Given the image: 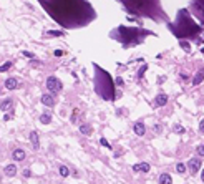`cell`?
I'll use <instances>...</instances> for the list:
<instances>
[{"mask_svg":"<svg viewBox=\"0 0 204 184\" xmlns=\"http://www.w3.org/2000/svg\"><path fill=\"white\" fill-rule=\"evenodd\" d=\"M100 143H101L103 146H106V148H111V146H110V143H108V141L105 139V138H101V139H100Z\"/></svg>","mask_w":204,"mask_h":184,"instance_id":"ffe728a7","label":"cell"},{"mask_svg":"<svg viewBox=\"0 0 204 184\" xmlns=\"http://www.w3.org/2000/svg\"><path fill=\"white\" fill-rule=\"evenodd\" d=\"M80 133L86 134V136L91 134V126H90V124H81V126H80Z\"/></svg>","mask_w":204,"mask_h":184,"instance_id":"5bb4252c","label":"cell"},{"mask_svg":"<svg viewBox=\"0 0 204 184\" xmlns=\"http://www.w3.org/2000/svg\"><path fill=\"white\" fill-rule=\"evenodd\" d=\"M149 168L151 166L148 162H140V164H135V166H133V171H135V173H148Z\"/></svg>","mask_w":204,"mask_h":184,"instance_id":"7a4b0ae2","label":"cell"},{"mask_svg":"<svg viewBox=\"0 0 204 184\" xmlns=\"http://www.w3.org/2000/svg\"><path fill=\"white\" fill-rule=\"evenodd\" d=\"M23 55H25V57H28V58H33V55H32V53H28V51H25Z\"/></svg>","mask_w":204,"mask_h":184,"instance_id":"83f0119b","label":"cell"},{"mask_svg":"<svg viewBox=\"0 0 204 184\" xmlns=\"http://www.w3.org/2000/svg\"><path fill=\"white\" fill-rule=\"evenodd\" d=\"M197 154L204 156V146H197Z\"/></svg>","mask_w":204,"mask_h":184,"instance_id":"7402d4cb","label":"cell"},{"mask_svg":"<svg viewBox=\"0 0 204 184\" xmlns=\"http://www.w3.org/2000/svg\"><path fill=\"white\" fill-rule=\"evenodd\" d=\"M204 80V70H201V72H197V75L194 76V80H193V85H199L201 81Z\"/></svg>","mask_w":204,"mask_h":184,"instance_id":"4fadbf2b","label":"cell"},{"mask_svg":"<svg viewBox=\"0 0 204 184\" xmlns=\"http://www.w3.org/2000/svg\"><path fill=\"white\" fill-rule=\"evenodd\" d=\"M199 131L204 133V119H201V123H199Z\"/></svg>","mask_w":204,"mask_h":184,"instance_id":"d4e9b609","label":"cell"},{"mask_svg":"<svg viewBox=\"0 0 204 184\" xmlns=\"http://www.w3.org/2000/svg\"><path fill=\"white\" fill-rule=\"evenodd\" d=\"M181 47H183L186 51H189V43H188V42H181Z\"/></svg>","mask_w":204,"mask_h":184,"instance_id":"44dd1931","label":"cell"},{"mask_svg":"<svg viewBox=\"0 0 204 184\" xmlns=\"http://www.w3.org/2000/svg\"><path fill=\"white\" fill-rule=\"evenodd\" d=\"M40 121H42V123H43V124H48V123H50V121H52V116H50V115H48V113H43V115H42V116H40Z\"/></svg>","mask_w":204,"mask_h":184,"instance_id":"9a60e30c","label":"cell"},{"mask_svg":"<svg viewBox=\"0 0 204 184\" xmlns=\"http://www.w3.org/2000/svg\"><path fill=\"white\" fill-rule=\"evenodd\" d=\"M174 131H176L178 134H183V133H184V128L181 126V124H176V126H174Z\"/></svg>","mask_w":204,"mask_h":184,"instance_id":"d6986e66","label":"cell"},{"mask_svg":"<svg viewBox=\"0 0 204 184\" xmlns=\"http://www.w3.org/2000/svg\"><path fill=\"white\" fill-rule=\"evenodd\" d=\"M23 176L30 177V176H32V171H30V169H23Z\"/></svg>","mask_w":204,"mask_h":184,"instance_id":"603a6c76","label":"cell"},{"mask_svg":"<svg viewBox=\"0 0 204 184\" xmlns=\"http://www.w3.org/2000/svg\"><path fill=\"white\" fill-rule=\"evenodd\" d=\"M176 171H178L179 174L186 173V164H183V162H178V164H176Z\"/></svg>","mask_w":204,"mask_h":184,"instance_id":"2e32d148","label":"cell"},{"mask_svg":"<svg viewBox=\"0 0 204 184\" xmlns=\"http://www.w3.org/2000/svg\"><path fill=\"white\" fill-rule=\"evenodd\" d=\"M47 88H48V91H52V93H57V91H60V90H61L60 80L55 78V76H50V78L47 80Z\"/></svg>","mask_w":204,"mask_h":184,"instance_id":"6da1fadb","label":"cell"},{"mask_svg":"<svg viewBox=\"0 0 204 184\" xmlns=\"http://www.w3.org/2000/svg\"><path fill=\"white\" fill-rule=\"evenodd\" d=\"M12 116H13V113H7V115H5V121H10V119H12Z\"/></svg>","mask_w":204,"mask_h":184,"instance_id":"cb8c5ba5","label":"cell"},{"mask_svg":"<svg viewBox=\"0 0 204 184\" xmlns=\"http://www.w3.org/2000/svg\"><path fill=\"white\" fill-rule=\"evenodd\" d=\"M201 179H203V183H204V169H203V173H201Z\"/></svg>","mask_w":204,"mask_h":184,"instance_id":"f1b7e54d","label":"cell"},{"mask_svg":"<svg viewBox=\"0 0 204 184\" xmlns=\"http://www.w3.org/2000/svg\"><path fill=\"white\" fill-rule=\"evenodd\" d=\"M13 159L15 161H23V159H25V151H23V149H15L13 151Z\"/></svg>","mask_w":204,"mask_h":184,"instance_id":"8fae6325","label":"cell"},{"mask_svg":"<svg viewBox=\"0 0 204 184\" xmlns=\"http://www.w3.org/2000/svg\"><path fill=\"white\" fill-rule=\"evenodd\" d=\"M10 66H12V61H5L4 65L0 66V73H4V72H7V70H10Z\"/></svg>","mask_w":204,"mask_h":184,"instance_id":"ac0fdd59","label":"cell"},{"mask_svg":"<svg viewBox=\"0 0 204 184\" xmlns=\"http://www.w3.org/2000/svg\"><path fill=\"white\" fill-rule=\"evenodd\" d=\"M133 130H135V133L138 134V136H143L144 133H146V128H144V124L141 121L135 123V126H133Z\"/></svg>","mask_w":204,"mask_h":184,"instance_id":"277c9868","label":"cell"},{"mask_svg":"<svg viewBox=\"0 0 204 184\" xmlns=\"http://www.w3.org/2000/svg\"><path fill=\"white\" fill-rule=\"evenodd\" d=\"M18 86V81L15 78H8V80H5V88L7 90H15V88Z\"/></svg>","mask_w":204,"mask_h":184,"instance_id":"9c48e42d","label":"cell"},{"mask_svg":"<svg viewBox=\"0 0 204 184\" xmlns=\"http://www.w3.org/2000/svg\"><path fill=\"white\" fill-rule=\"evenodd\" d=\"M15 174H17V166H15V164H7V166H5V176L12 177V176H15Z\"/></svg>","mask_w":204,"mask_h":184,"instance_id":"52a82bcc","label":"cell"},{"mask_svg":"<svg viewBox=\"0 0 204 184\" xmlns=\"http://www.w3.org/2000/svg\"><path fill=\"white\" fill-rule=\"evenodd\" d=\"M166 103H168V95L161 93L156 96V106H164Z\"/></svg>","mask_w":204,"mask_h":184,"instance_id":"ba28073f","label":"cell"},{"mask_svg":"<svg viewBox=\"0 0 204 184\" xmlns=\"http://www.w3.org/2000/svg\"><path fill=\"white\" fill-rule=\"evenodd\" d=\"M60 176L68 177V176H70V169H68L67 166H60Z\"/></svg>","mask_w":204,"mask_h":184,"instance_id":"e0dca14e","label":"cell"},{"mask_svg":"<svg viewBox=\"0 0 204 184\" xmlns=\"http://www.w3.org/2000/svg\"><path fill=\"white\" fill-rule=\"evenodd\" d=\"M159 184H173V177L168 173H163L159 176Z\"/></svg>","mask_w":204,"mask_h":184,"instance_id":"30bf717a","label":"cell"},{"mask_svg":"<svg viewBox=\"0 0 204 184\" xmlns=\"http://www.w3.org/2000/svg\"><path fill=\"white\" fill-rule=\"evenodd\" d=\"M199 168H201V159H197V158H193L189 161V169H191V173H197L199 171Z\"/></svg>","mask_w":204,"mask_h":184,"instance_id":"3957f363","label":"cell"},{"mask_svg":"<svg viewBox=\"0 0 204 184\" xmlns=\"http://www.w3.org/2000/svg\"><path fill=\"white\" fill-rule=\"evenodd\" d=\"M30 139H32V143H33V148L35 149H38V133H37V131H32V133H30Z\"/></svg>","mask_w":204,"mask_h":184,"instance_id":"7c38bea8","label":"cell"},{"mask_svg":"<svg viewBox=\"0 0 204 184\" xmlns=\"http://www.w3.org/2000/svg\"><path fill=\"white\" fill-rule=\"evenodd\" d=\"M42 103L45 106H53V103H55V100H53V95H50V93H45L42 96Z\"/></svg>","mask_w":204,"mask_h":184,"instance_id":"5b68a950","label":"cell"},{"mask_svg":"<svg viewBox=\"0 0 204 184\" xmlns=\"http://www.w3.org/2000/svg\"><path fill=\"white\" fill-rule=\"evenodd\" d=\"M61 55H63V51H61V50H55V57H61Z\"/></svg>","mask_w":204,"mask_h":184,"instance_id":"4316f807","label":"cell"},{"mask_svg":"<svg viewBox=\"0 0 204 184\" xmlns=\"http://www.w3.org/2000/svg\"><path fill=\"white\" fill-rule=\"evenodd\" d=\"M48 35H50V37H58V35H60V32H48Z\"/></svg>","mask_w":204,"mask_h":184,"instance_id":"484cf974","label":"cell"},{"mask_svg":"<svg viewBox=\"0 0 204 184\" xmlns=\"http://www.w3.org/2000/svg\"><path fill=\"white\" fill-rule=\"evenodd\" d=\"M12 106H13V100H10V98H7V100H4L0 103V110H2V111H8Z\"/></svg>","mask_w":204,"mask_h":184,"instance_id":"8992f818","label":"cell"}]
</instances>
